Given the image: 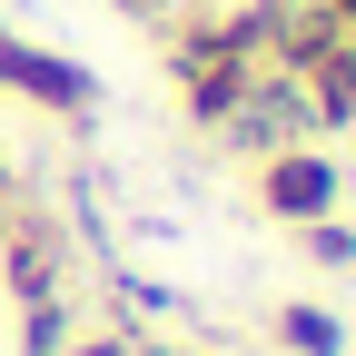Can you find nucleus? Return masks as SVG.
Here are the masks:
<instances>
[{
  "mask_svg": "<svg viewBox=\"0 0 356 356\" xmlns=\"http://www.w3.org/2000/svg\"><path fill=\"white\" fill-rule=\"evenodd\" d=\"M0 89H20V99L60 109V119H79L89 99H99L79 60H60V50H30V40H10V30H0Z\"/></svg>",
  "mask_w": 356,
  "mask_h": 356,
  "instance_id": "1",
  "label": "nucleus"
},
{
  "mask_svg": "<svg viewBox=\"0 0 356 356\" xmlns=\"http://www.w3.org/2000/svg\"><path fill=\"white\" fill-rule=\"evenodd\" d=\"M257 198L277 208V218H307V228H317V218L337 208V168L307 159V149H277V159H267V178H257Z\"/></svg>",
  "mask_w": 356,
  "mask_h": 356,
  "instance_id": "2",
  "label": "nucleus"
},
{
  "mask_svg": "<svg viewBox=\"0 0 356 356\" xmlns=\"http://www.w3.org/2000/svg\"><path fill=\"white\" fill-rule=\"evenodd\" d=\"M287 346H307V356H337L346 337H337V317H327V307H287Z\"/></svg>",
  "mask_w": 356,
  "mask_h": 356,
  "instance_id": "3",
  "label": "nucleus"
},
{
  "mask_svg": "<svg viewBox=\"0 0 356 356\" xmlns=\"http://www.w3.org/2000/svg\"><path fill=\"white\" fill-rule=\"evenodd\" d=\"M119 10H159V0H119Z\"/></svg>",
  "mask_w": 356,
  "mask_h": 356,
  "instance_id": "4",
  "label": "nucleus"
},
{
  "mask_svg": "<svg viewBox=\"0 0 356 356\" xmlns=\"http://www.w3.org/2000/svg\"><path fill=\"white\" fill-rule=\"evenodd\" d=\"M89 356H109V346H89Z\"/></svg>",
  "mask_w": 356,
  "mask_h": 356,
  "instance_id": "5",
  "label": "nucleus"
}]
</instances>
